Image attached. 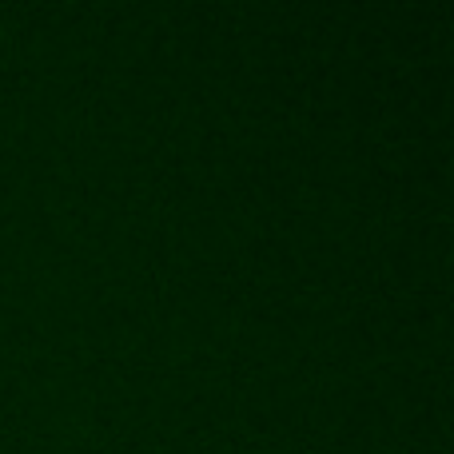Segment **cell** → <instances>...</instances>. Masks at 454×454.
<instances>
[]
</instances>
